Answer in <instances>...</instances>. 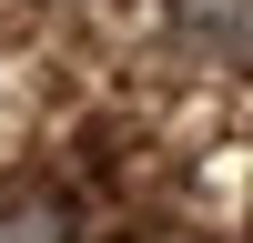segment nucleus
<instances>
[{
    "label": "nucleus",
    "instance_id": "f257e3e1",
    "mask_svg": "<svg viewBox=\"0 0 253 243\" xmlns=\"http://www.w3.org/2000/svg\"><path fill=\"white\" fill-rule=\"evenodd\" d=\"M0 243H81V223H71L61 193H10L0 202Z\"/></svg>",
    "mask_w": 253,
    "mask_h": 243
}]
</instances>
